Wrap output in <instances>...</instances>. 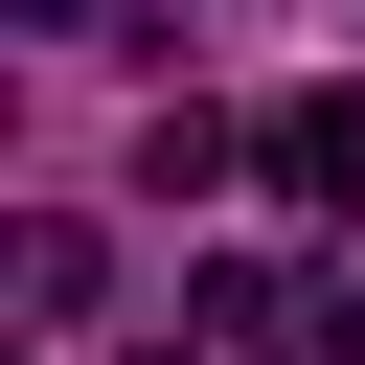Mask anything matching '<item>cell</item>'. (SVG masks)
Returning a JSON list of instances; mask_svg holds the SVG:
<instances>
[{"mask_svg": "<svg viewBox=\"0 0 365 365\" xmlns=\"http://www.w3.org/2000/svg\"><path fill=\"white\" fill-rule=\"evenodd\" d=\"M251 160H274V205L365 228V91H274V114H251Z\"/></svg>", "mask_w": 365, "mask_h": 365, "instance_id": "6da1fadb", "label": "cell"}, {"mask_svg": "<svg viewBox=\"0 0 365 365\" xmlns=\"http://www.w3.org/2000/svg\"><path fill=\"white\" fill-rule=\"evenodd\" d=\"M182 319H205V342H297L319 297H297V274H251V251H205V274H182Z\"/></svg>", "mask_w": 365, "mask_h": 365, "instance_id": "7a4b0ae2", "label": "cell"}, {"mask_svg": "<svg viewBox=\"0 0 365 365\" xmlns=\"http://www.w3.org/2000/svg\"><path fill=\"white\" fill-rule=\"evenodd\" d=\"M91 297H114V251H91L68 205H46V228H23V319H91Z\"/></svg>", "mask_w": 365, "mask_h": 365, "instance_id": "3957f363", "label": "cell"}, {"mask_svg": "<svg viewBox=\"0 0 365 365\" xmlns=\"http://www.w3.org/2000/svg\"><path fill=\"white\" fill-rule=\"evenodd\" d=\"M297 342H319V365H365V297H319V319H297Z\"/></svg>", "mask_w": 365, "mask_h": 365, "instance_id": "277c9868", "label": "cell"}, {"mask_svg": "<svg viewBox=\"0 0 365 365\" xmlns=\"http://www.w3.org/2000/svg\"><path fill=\"white\" fill-rule=\"evenodd\" d=\"M0 23H46V46H68V23H91V0H0Z\"/></svg>", "mask_w": 365, "mask_h": 365, "instance_id": "5b68a950", "label": "cell"}]
</instances>
